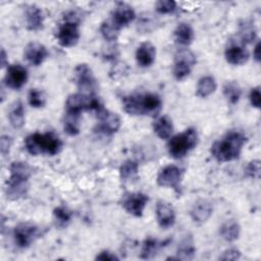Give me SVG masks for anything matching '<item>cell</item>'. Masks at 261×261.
<instances>
[{
  "label": "cell",
  "instance_id": "d6a6232c",
  "mask_svg": "<svg viewBox=\"0 0 261 261\" xmlns=\"http://www.w3.org/2000/svg\"><path fill=\"white\" fill-rule=\"evenodd\" d=\"M53 215H54V219H55L57 225L61 226V227L66 226L69 223L71 216H72L70 210H68L64 206H59V207L55 208L53 211Z\"/></svg>",
  "mask_w": 261,
  "mask_h": 261
},
{
  "label": "cell",
  "instance_id": "5b68a950",
  "mask_svg": "<svg viewBox=\"0 0 261 261\" xmlns=\"http://www.w3.org/2000/svg\"><path fill=\"white\" fill-rule=\"evenodd\" d=\"M196 64L195 54L186 48L177 50L174 55V63L172 73L177 81H182L190 75Z\"/></svg>",
  "mask_w": 261,
  "mask_h": 261
},
{
  "label": "cell",
  "instance_id": "44dd1931",
  "mask_svg": "<svg viewBox=\"0 0 261 261\" xmlns=\"http://www.w3.org/2000/svg\"><path fill=\"white\" fill-rule=\"evenodd\" d=\"M173 39L176 44L181 46L190 45L194 40V30L187 22H180L177 24L173 32Z\"/></svg>",
  "mask_w": 261,
  "mask_h": 261
},
{
  "label": "cell",
  "instance_id": "ba28073f",
  "mask_svg": "<svg viewBox=\"0 0 261 261\" xmlns=\"http://www.w3.org/2000/svg\"><path fill=\"white\" fill-rule=\"evenodd\" d=\"M148 196L143 193H128L122 198V207L130 215L141 217L148 203Z\"/></svg>",
  "mask_w": 261,
  "mask_h": 261
},
{
  "label": "cell",
  "instance_id": "ffe728a7",
  "mask_svg": "<svg viewBox=\"0 0 261 261\" xmlns=\"http://www.w3.org/2000/svg\"><path fill=\"white\" fill-rule=\"evenodd\" d=\"M212 205L206 199H200L193 205L190 215L194 222L196 223H204L209 219L212 214Z\"/></svg>",
  "mask_w": 261,
  "mask_h": 261
},
{
  "label": "cell",
  "instance_id": "e0dca14e",
  "mask_svg": "<svg viewBox=\"0 0 261 261\" xmlns=\"http://www.w3.org/2000/svg\"><path fill=\"white\" fill-rule=\"evenodd\" d=\"M28 181L29 179L9 176V179L7 180V186L5 189L7 198L9 200H17L23 197L29 190Z\"/></svg>",
  "mask_w": 261,
  "mask_h": 261
},
{
  "label": "cell",
  "instance_id": "9c48e42d",
  "mask_svg": "<svg viewBox=\"0 0 261 261\" xmlns=\"http://www.w3.org/2000/svg\"><path fill=\"white\" fill-rule=\"evenodd\" d=\"M79 23L64 21L57 31V40L62 47H73L80 40Z\"/></svg>",
  "mask_w": 261,
  "mask_h": 261
},
{
  "label": "cell",
  "instance_id": "4dcf8cb0",
  "mask_svg": "<svg viewBox=\"0 0 261 261\" xmlns=\"http://www.w3.org/2000/svg\"><path fill=\"white\" fill-rule=\"evenodd\" d=\"M161 247V244L153 238H147L143 245H142V250H141V258L142 259H151L153 258L157 252L159 251Z\"/></svg>",
  "mask_w": 261,
  "mask_h": 261
},
{
  "label": "cell",
  "instance_id": "7c38bea8",
  "mask_svg": "<svg viewBox=\"0 0 261 261\" xmlns=\"http://www.w3.org/2000/svg\"><path fill=\"white\" fill-rule=\"evenodd\" d=\"M182 175L181 169L173 164L163 167L157 175V184L160 187L177 189Z\"/></svg>",
  "mask_w": 261,
  "mask_h": 261
},
{
  "label": "cell",
  "instance_id": "b9f144b4",
  "mask_svg": "<svg viewBox=\"0 0 261 261\" xmlns=\"http://www.w3.org/2000/svg\"><path fill=\"white\" fill-rule=\"evenodd\" d=\"M253 56L257 62L260 61V42H257V44L255 45L253 49Z\"/></svg>",
  "mask_w": 261,
  "mask_h": 261
},
{
  "label": "cell",
  "instance_id": "8d00e7d4",
  "mask_svg": "<svg viewBox=\"0 0 261 261\" xmlns=\"http://www.w3.org/2000/svg\"><path fill=\"white\" fill-rule=\"evenodd\" d=\"M245 171H246L247 176H249L251 178H259V176H260V161L253 160V161L249 162Z\"/></svg>",
  "mask_w": 261,
  "mask_h": 261
},
{
  "label": "cell",
  "instance_id": "d590c367",
  "mask_svg": "<svg viewBox=\"0 0 261 261\" xmlns=\"http://www.w3.org/2000/svg\"><path fill=\"white\" fill-rule=\"evenodd\" d=\"M240 34H241V40H242L241 43H243L244 45L246 43H251L256 38V31L251 23L243 25Z\"/></svg>",
  "mask_w": 261,
  "mask_h": 261
},
{
  "label": "cell",
  "instance_id": "603a6c76",
  "mask_svg": "<svg viewBox=\"0 0 261 261\" xmlns=\"http://www.w3.org/2000/svg\"><path fill=\"white\" fill-rule=\"evenodd\" d=\"M8 119L10 124L14 128H20L23 126L25 122V116H24V107L21 101L19 100L15 101L11 105L8 113Z\"/></svg>",
  "mask_w": 261,
  "mask_h": 261
},
{
  "label": "cell",
  "instance_id": "ac0fdd59",
  "mask_svg": "<svg viewBox=\"0 0 261 261\" xmlns=\"http://www.w3.org/2000/svg\"><path fill=\"white\" fill-rule=\"evenodd\" d=\"M25 27L30 31H39L43 28L44 14L40 7L32 4L25 6L24 9Z\"/></svg>",
  "mask_w": 261,
  "mask_h": 261
},
{
  "label": "cell",
  "instance_id": "f1b7e54d",
  "mask_svg": "<svg viewBox=\"0 0 261 261\" xmlns=\"http://www.w3.org/2000/svg\"><path fill=\"white\" fill-rule=\"evenodd\" d=\"M81 114H74V113H67L64 118L63 123V129L68 136H76L80 134L81 129Z\"/></svg>",
  "mask_w": 261,
  "mask_h": 261
},
{
  "label": "cell",
  "instance_id": "484cf974",
  "mask_svg": "<svg viewBox=\"0 0 261 261\" xmlns=\"http://www.w3.org/2000/svg\"><path fill=\"white\" fill-rule=\"evenodd\" d=\"M195 246L191 237H186L177 247V260H192L195 256Z\"/></svg>",
  "mask_w": 261,
  "mask_h": 261
},
{
  "label": "cell",
  "instance_id": "4316f807",
  "mask_svg": "<svg viewBox=\"0 0 261 261\" xmlns=\"http://www.w3.org/2000/svg\"><path fill=\"white\" fill-rule=\"evenodd\" d=\"M139 172V164L134 160L124 161L119 168V176L123 181H129L137 178Z\"/></svg>",
  "mask_w": 261,
  "mask_h": 261
},
{
  "label": "cell",
  "instance_id": "cb8c5ba5",
  "mask_svg": "<svg viewBox=\"0 0 261 261\" xmlns=\"http://www.w3.org/2000/svg\"><path fill=\"white\" fill-rule=\"evenodd\" d=\"M216 90V82L212 75L202 76L197 84L196 95L200 98H206L213 94Z\"/></svg>",
  "mask_w": 261,
  "mask_h": 261
},
{
  "label": "cell",
  "instance_id": "f35d334b",
  "mask_svg": "<svg viewBox=\"0 0 261 261\" xmlns=\"http://www.w3.org/2000/svg\"><path fill=\"white\" fill-rule=\"evenodd\" d=\"M241 257V252L238 249L234 248H229L227 250H225L222 255L219 257L220 260H238Z\"/></svg>",
  "mask_w": 261,
  "mask_h": 261
},
{
  "label": "cell",
  "instance_id": "2e32d148",
  "mask_svg": "<svg viewBox=\"0 0 261 261\" xmlns=\"http://www.w3.org/2000/svg\"><path fill=\"white\" fill-rule=\"evenodd\" d=\"M156 219L162 228L171 227L175 222V211L173 207L165 201H158L156 205Z\"/></svg>",
  "mask_w": 261,
  "mask_h": 261
},
{
  "label": "cell",
  "instance_id": "3957f363",
  "mask_svg": "<svg viewBox=\"0 0 261 261\" xmlns=\"http://www.w3.org/2000/svg\"><path fill=\"white\" fill-rule=\"evenodd\" d=\"M27 151L34 156L40 154L56 155L62 148V142L58 136L53 133H34L24 140Z\"/></svg>",
  "mask_w": 261,
  "mask_h": 261
},
{
  "label": "cell",
  "instance_id": "8fae6325",
  "mask_svg": "<svg viewBox=\"0 0 261 261\" xmlns=\"http://www.w3.org/2000/svg\"><path fill=\"white\" fill-rule=\"evenodd\" d=\"M28 70L20 64H12L7 67L4 76V84L12 90L21 89L28 81Z\"/></svg>",
  "mask_w": 261,
  "mask_h": 261
},
{
  "label": "cell",
  "instance_id": "9a60e30c",
  "mask_svg": "<svg viewBox=\"0 0 261 261\" xmlns=\"http://www.w3.org/2000/svg\"><path fill=\"white\" fill-rule=\"evenodd\" d=\"M23 56L31 65L39 66L48 57V51L43 44L38 42H32L25 46Z\"/></svg>",
  "mask_w": 261,
  "mask_h": 261
},
{
  "label": "cell",
  "instance_id": "30bf717a",
  "mask_svg": "<svg viewBox=\"0 0 261 261\" xmlns=\"http://www.w3.org/2000/svg\"><path fill=\"white\" fill-rule=\"evenodd\" d=\"M97 116L99 119V133L104 135H113L119 129L121 121L116 113H113L103 107L97 112Z\"/></svg>",
  "mask_w": 261,
  "mask_h": 261
},
{
  "label": "cell",
  "instance_id": "7bdbcfd3",
  "mask_svg": "<svg viewBox=\"0 0 261 261\" xmlns=\"http://www.w3.org/2000/svg\"><path fill=\"white\" fill-rule=\"evenodd\" d=\"M7 63V54L5 52V50L2 48L1 49V67H5Z\"/></svg>",
  "mask_w": 261,
  "mask_h": 261
},
{
  "label": "cell",
  "instance_id": "d6986e66",
  "mask_svg": "<svg viewBox=\"0 0 261 261\" xmlns=\"http://www.w3.org/2000/svg\"><path fill=\"white\" fill-rule=\"evenodd\" d=\"M156 58V48L150 42L142 43L136 51V60L141 67L151 66Z\"/></svg>",
  "mask_w": 261,
  "mask_h": 261
},
{
  "label": "cell",
  "instance_id": "60d3db41",
  "mask_svg": "<svg viewBox=\"0 0 261 261\" xmlns=\"http://www.w3.org/2000/svg\"><path fill=\"white\" fill-rule=\"evenodd\" d=\"M95 259L96 260H102V261H114V260H118L119 258L112 252L102 251L96 256Z\"/></svg>",
  "mask_w": 261,
  "mask_h": 261
},
{
  "label": "cell",
  "instance_id": "d4e9b609",
  "mask_svg": "<svg viewBox=\"0 0 261 261\" xmlns=\"http://www.w3.org/2000/svg\"><path fill=\"white\" fill-rule=\"evenodd\" d=\"M240 231H241L240 225L233 219L225 221L219 227V233L222 237V239L225 240L226 242H233L238 240L240 236Z\"/></svg>",
  "mask_w": 261,
  "mask_h": 261
},
{
  "label": "cell",
  "instance_id": "6da1fadb",
  "mask_svg": "<svg viewBox=\"0 0 261 261\" xmlns=\"http://www.w3.org/2000/svg\"><path fill=\"white\" fill-rule=\"evenodd\" d=\"M124 111L129 115L157 116L162 107L161 98L153 93L132 94L122 98Z\"/></svg>",
  "mask_w": 261,
  "mask_h": 261
},
{
  "label": "cell",
  "instance_id": "277c9868",
  "mask_svg": "<svg viewBox=\"0 0 261 261\" xmlns=\"http://www.w3.org/2000/svg\"><path fill=\"white\" fill-rule=\"evenodd\" d=\"M198 144V134L195 128L190 127L185 132L173 136L167 145L169 155L174 159L185 157Z\"/></svg>",
  "mask_w": 261,
  "mask_h": 261
},
{
  "label": "cell",
  "instance_id": "7402d4cb",
  "mask_svg": "<svg viewBox=\"0 0 261 261\" xmlns=\"http://www.w3.org/2000/svg\"><path fill=\"white\" fill-rule=\"evenodd\" d=\"M153 130L158 138L162 140L169 139L173 132L172 120L166 115L157 117L153 123Z\"/></svg>",
  "mask_w": 261,
  "mask_h": 261
},
{
  "label": "cell",
  "instance_id": "836d02e7",
  "mask_svg": "<svg viewBox=\"0 0 261 261\" xmlns=\"http://www.w3.org/2000/svg\"><path fill=\"white\" fill-rule=\"evenodd\" d=\"M29 104L34 108L44 107L46 104V98L44 93L38 89H32L28 95Z\"/></svg>",
  "mask_w": 261,
  "mask_h": 261
},
{
  "label": "cell",
  "instance_id": "74e56055",
  "mask_svg": "<svg viewBox=\"0 0 261 261\" xmlns=\"http://www.w3.org/2000/svg\"><path fill=\"white\" fill-rule=\"evenodd\" d=\"M249 99H250V103L253 107L255 108H260L261 105V93H260V88L256 87L253 88L250 92L249 95Z\"/></svg>",
  "mask_w": 261,
  "mask_h": 261
},
{
  "label": "cell",
  "instance_id": "83f0119b",
  "mask_svg": "<svg viewBox=\"0 0 261 261\" xmlns=\"http://www.w3.org/2000/svg\"><path fill=\"white\" fill-rule=\"evenodd\" d=\"M223 95L227 102H229L230 104H236L241 98L242 89L237 82L229 81L226 82L223 86Z\"/></svg>",
  "mask_w": 261,
  "mask_h": 261
},
{
  "label": "cell",
  "instance_id": "1f68e13d",
  "mask_svg": "<svg viewBox=\"0 0 261 261\" xmlns=\"http://www.w3.org/2000/svg\"><path fill=\"white\" fill-rule=\"evenodd\" d=\"M100 32L105 40L108 42H113L116 41L118 35H119V30L110 21V19L105 20L101 23L100 27Z\"/></svg>",
  "mask_w": 261,
  "mask_h": 261
},
{
  "label": "cell",
  "instance_id": "f546056e",
  "mask_svg": "<svg viewBox=\"0 0 261 261\" xmlns=\"http://www.w3.org/2000/svg\"><path fill=\"white\" fill-rule=\"evenodd\" d=\"M9 171H10V176L23 178V179H29L32 174L31 166L28 163L21 162V161L12 162L11 165L9 166Z\"/></svg>",
  "mask_w": 261,
  "mask_h": 261
},
{
  "label": "cell",
  "instance_id": "7a4b0ae2",
  "mask_svg": "<svg viewBox=\"0 0 261 261\" xmlns=\"http://www.w3.org/2000/svg\"><path fill=\"white\" fill-rule=\"evenodd\" d=\"M246 137L236 130L228 132L221 140L214 142L211 146L212 156L219 162H227L238 159L241 155Z\"/></svg>",
  "mask_w": 261,
  "mask_h": 261
},
{
  "label": "cell",
  "instance_id": "e575fe53",
  "mask_svg": "<svg viewBox=\"0 0 261 261\" xmlns=\"http://www.w3.org/2000/svg\"><path fill=\"white\" fill-rule=\"evenodd\" d=\"M156 11L160 14H169L176 9V3L172 0H160L155 5Z\"/></svg>",
  "mask_w": 261,
  "mask_h": 261
},
{
  "label": "cell",
  "instance_id": "ab89813d",
  "mask_svg": "<svg viewBox=\"0 0 261 261\" xmlns=\"http://www.w3.org/2000/svg\"><path fill=\"white\" fill-rule=\"evenodd\" d=\"M11 145H12V139L9 136L4 135L1 137L0 147H1V153L3 156H6L9 153Z\"/></svg>",
  "mask_w": 261,
  "mask_h": 261
},
{
  "label": "cell",
  "instance_id": "4fadbf2b",
  "mask_svg": "<svg viewBox=\"0 0 261 261\" xmlns=\"http://www.w3.org/2000/svg\"><path fill=\"white\" fill-rule=\"evenodd\" d=\"M136 18L135 10L126 3L119 2L113 9L110 21L120 31L122 28L129 24Z\"/></svg>",
  "mask_w": 261,
  "mask_h": 261
},
{
  "label": "cell",
  "instance_id": "8992f818",
  "mask_svg": "<svg viewBox=\"0 0 261 261\" xmlns=\"http://www.w3.org/2000/svg\"><path fill=\"white\" fill-rule=\"evenodd\" d=\"M75 81L80 93L85 95H95V91L97 89L96 79L93 74L92 69L88 66V64H79L75 67Z\"/></svg>",
  "mask_w": 261,
  "mask_h": 261
},
{
  "label": "cell",
  "instance_id": "5bb4252c",
  "mask_svg": "<svg viewBox=\"0 0 261 261\" xmlns=\"http://www.w3.org/2000/svg\"><path fill=\"white\" fill-rule=\"evenodd\" d=\"M226 61L232 65H242L249 59V52L241 42H230L224 51Z\"/></svg>",
  "mask_w": 261,
  "mask_h": 261
},
{
  "label": "cell",
  "instance_id": "52a82bcc",
  "mask_svg": "<svg viewBox=\"0 0 261 261\" xmlns=\"http://www.w3.org/2000/svg\"><path fill=\"white\" fill-rule=\"evenodd\" d=\"M39 236V227L32 222H21L13 230L14 242L19 248L30 247Z\"/></svg>",
  "mask_w": 261,
  "mask_h": 261
}]
</instances>
